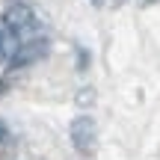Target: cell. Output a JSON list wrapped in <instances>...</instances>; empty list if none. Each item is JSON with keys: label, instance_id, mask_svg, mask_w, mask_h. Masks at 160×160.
<instances>
[{"label": "cell", "instance_id": "1", "mask_svg": "<svg viewBox=\"0 0 160 160\" xmlns=\"http://www.w3.org/2000/svg\"><path fill=\"white\" fill-rule=\"evenodd\" d=\"M3 21H6V30L18 36V39H30V36H39L42 30V21L27 3H9L3 12Z\"/></svg>", "mask_w": 160, "mask_h": 160}, {"label": "cell", "instance_id": "2", "mask_svg": "<svg viewBox=\"0 0 160 160\" xmlns=\"http://www.w3.org/2000/svg\"><path fill=\"white\" fill-rule=\"evenodd\" d=\"M48 51H51V42H48L45 36H30V39H24L21 45L15 48V53H12L9 65H12V68L33 65V62H39V59H45Z\"/></svg>", "mask_w": 160, "mask_h": 160}, {"label": "cell", "instance_id": "3", "mask_svg": "<svg viewBox=\"0 0 160 160\" xmlns=\"http://www.w3.org/2000/svg\"><path fill=\"white\" fill-rule=\"evenodd\" d=\"M68 133H71V145H74L80 154L89 157L92 151H95V142H98V125H95V119H92V116H77V119L71 122Z\"/></svg>", "mask_w": 160, "mask_h": 160}, {"label": "cell", "instance_id": "4", "mask_svg": "<svg viewBox=\"0 0 160 160\" xmlns=\"http://www.w3.org/2000/svg\"><path fill=\"white\" fill-rule=\"evenodd\" d=\"M15 48H18L15 33H12V30H0V62H9Z\"/></svg>", "mask_w": 160, "mask_h": 160}, {"label": "cell", "instance_id": "5", "mask_svg": "<svg viewBox=\"0 0 160 160\" xmlns=\"http://www.w3.org/2000/svg\"><path fill=\"white\" fill-rule=\"evenodd\" d=\"M89 101H95V92H92V89H83V95H77V104H89Z\"/></svg>", "mask_w": 160, "mask_h": 160}, {"label": "cell", "instance_id": "6", "mask_svg": "<svg viewBox=\"0 0 160 160\" xmlns=\"http://www.w3.org/2000/svg\"><path fill=\"white\" fill-rule=\"evenodd\" d=\"M86 59H89V57H86V51H80V53H77V62H80V68H86Z\"/></svg>", "mask_w": 160, "mask_h": 160}, {"label": "cell", "instance_id": "7", "mask_svg": "<svg viewBox=\"0 0 160 160\" xmlns=\"http://www.w3.org/2000/svg\"><path fill=\"white\" fill-rule=\"evenodd\" d=\"M6 137H9V131H6V125H3V122H0V142H3Z\"/></svg>", "mask_w": 160, "mask_h": 160}, {"label": "cell", "instance_id": "8", "mask_svg": "<svg viewBox=\"0 0 160 160\" xmlns=\"http://www.w3.org/2000/svg\"><path fill=\"white\" fill-rule=\"evenodd\" d=\"M139 3H142V6H148V3H157V0H139Z\"/></svg>", "mask_w": 160, "mask_h": 160}, {"label": "cell", "instance_id": "9", "mask_svg": "<svg viewBox=\"0 0 160 160\" xmlns=\"http://www.w3.org/2000/svg\"><path fill=\"white\" fill-rule=\"evenodd\" d=\"M92 6H104V0H92Z\"/></svg>", "mask_w": 160, "mask_h": 160}, {"label": "cell", "instance_id": "10", "mask_svg": "<svg viewBox=\"0 0 160 160\" xmlns=\"http://www.w3.org/2000/svg\"><path fill=\"white\" fill-rule=\"evenodd\" d=\"M113 3H116V6H122V3H125V0H113Z\"/></svg>", "mask_w": 160, "mask_h": 160}]
</instances>
